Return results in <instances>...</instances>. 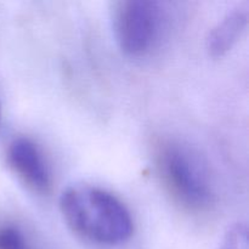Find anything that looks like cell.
I'll use <instances>...</instances> for the list:
<instances>
[{
	"mask_svg": "<svg viewBox=\"0 0 249 249\" xmlns=\"http://www.w3.org/2000/svg\"><path fill=\"white\" fill-rule=\"evenodd\" d=\"M60 209L71 230L99 246H117L133 233V219L125 204L111 192L82 184L67 187Z\"/></svg>",
	"mask_w": 249,
	"mask_h": 249,
	"instance_id": "obj_1",
	"label": "cell"
},
{
	"mask_svg": "<svg viewBox=\"0 0 249 249\" xmlns=\"http://www.w3.org/2000/svg\"><path fill=\"white\" fill-rule=\"evenodd\" d=\"M163 182L179 203L191 211L208 209L215 201V186L204 158L187 143L169 140L158 151Z\"/></svg>",
	"mask_w": 249,
	"mask_h": 249,
	"instance_id": "obj_2",
	"label": "cell"
},
{
	"mask_svg": "<svg viewBox=\"0 0 249 249\" xmlns=\"http://www.w3.org/2000/svg\"><path fill=\"white\" fill-rule=\"evenodd\" d=\"M168 26L164 5L155 0H123L113 11V31L126 55L141 57L162 40Z\"/></svg>",
	"mask_w": 249,
	"mask_h": 249,
	"instance_id": "obj_3",
	"label": "cell"
},
{
	"mask_svg": "<svg viewBox=\"0 0 249 249\" xmlns=\"http://www.w3.org/2000/svg\"><path fill=\"white\" fill-rule=\"evenodd\" d=\"M6 158L11 169L34 190L45 191L50 186V169L33 140L24 136L15 138L7 147Z\"/></svg>",
	"mask_w": 249,
	"mask_h": 249,
	"instance_id": "obj_4",
	"label": "cell"
},
{
	"mask_svg": "<svg viewBox=\"0 0 249 249\" xmlns=\"http://www.w3.org/2000/svg\"><path fill=\"white\" fill-rule=\"evenodd\" d=\"M247 5H240L229 11L209 32L206 40L207 50L214 57L228 53L240 39L248 24Z\"/></svg>",
	"mask_w": 249,
	"mask_h": 249,
	"instance_id": "obj_5",
	"label": "cell"
},
{
	"mask_svg": "<svg viewBox=\"0 0 249 249\" xmlns=\"http://www.w3.org/2000/svg\"><path fill=\"white\" fill-rule=\"evenodd\" d=\"M0 249H31L23 231L12 224L0 226Z\"/></svg>",
	"mask_w": 249,
	"mask_h": 249,
	"instance_id": "obj_6",
	"label": "cell"
},
{
	"mask_svg": "<svg viewBox=\"0 0 249 249\" xmlns=\"http://www.w3.org/2000/svg\"><path fill=\"white\" fill-rule=\"evenodd\" d=\"M0 116H1V111H0Z\"/></svg>",
	"mask_w": 249,
	"mask_h": 249,
	"instance_id": "obj_7",
	"label": "cell"
}]
</instances>
